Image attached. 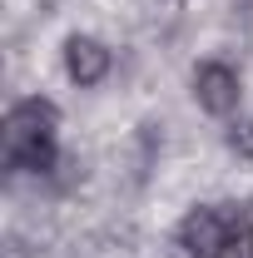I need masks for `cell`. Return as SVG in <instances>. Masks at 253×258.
Instances as JSON below:
<instances>
[{"mask_svg": "<svg viewBox=\"0 0 253 258\" xmlns=\"http://www.w3.org/2000/svg\"><path fill=\"white\" fill-rule=\"evenodd\" d=\"M55 139H60V109L50 99H15L5 114V164L45 174L55 164Z\"/></svg>", "mask_w": 253, "mask_h": 258, "instance_id": "1", "label": "cell"}, {"mask_svg": "<svg viewBox=\"0 0 253 258\" xmlns=\"http://www.w3.org/2000/svg\"><path fill=\"white\" fill-rule=\"evenodd\" d=\"M228 224H233V204H199L184 214L179 224V243L189 258H214L219 243L228 238Z\"/></svg>", "mask_w": 253, "mask_h": 258, "instance_id": "2", "label": "cell"}, {"mask_svg": "<svg viewBox=\"0 0 253 258\" xmlns=\"http://www.w3.org/2000/svg\"><path fill=\"white\" fill-rule=\"evenodd\" d=\"M194 95H199V104L209 109V114H233L238 109V75L228 70V64L219 60H209V64H199L194 70Z\"/></svg>", "mask_w": 253, "mask_h": 258, "instance_id": "3", "label": "cell"}, {"mask_svg": "<svg viewBox=\"0 0 253 258\" xmlns=\"http://www.w3.org/2000/svg\"><path fill=\"white\" fill-rule=\"evenodd\" d=\"M65 70H70V80L75 85H99L104 75H109V50L99 45L95 35H70L65 40Z\"/></svg>", "mask_w": 253, "mask_h": 258, "instance_id": "4", "label": "cell"}, {"mask_svg": "<svg viewBox=\"0 0 253 258\" xmlns=\"http://www.w3.org/2000/svg\"><path fill=\"white\" fill-rule=\"evenodd\" d=\"M214 258H253V214L248 209H233V224H228V238L219 243Z\"/></svg>", "mask_w": 253, "mask_h": 258, "instance_id": "5", "label": "cell"}, {"mask_svg": "<svg viewBox=\"0 0 253 258\" xmlns=\"http://www.w3.org/2000/svg\"><path fill=\"white\" fill-rule=\"evenodd\" d=\"M228 144H233V154L253 159V119H243V124H233V129H228Z\"/></svg>", "mask_w": 253, "mask_h": 258, "instance_id": "6", "label": "cell"}]
</instances>
